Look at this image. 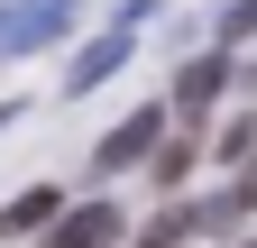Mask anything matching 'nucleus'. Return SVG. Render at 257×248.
Instances as JSON below:
<instances>
[{
	"label": "nucleus",
	"mask_w": 257,
	"mask_h": 248,
	"mask_svg": "<svg viewBox=\"0 0 257 248\" xmlns=\"http://www.w3.org/2000/svg\"><path fill=\"white\" fill-rule=\"evenodd\" d=\"M64 19H74V0H28V10H10V19H0V55H37V46H55Z\"/></svg>",
	"instance_id": "f257e3e1"
},
{
	"label": "nucleus",
	"mask_w": 257,
	"mask_h": 248,
	"mask_svg": "<svg viewBox=\"0 0 257 248\" xmlns=\"http://www.w3.org/2000/svg\"><path fill=\"white\" fill-rule=\"evenodd\" d=\"M138 19H147V10H128L119 28H101V37H92V46L74 55V74H64V92H92L101 74H119V65H128V46H138Z\"/></svg>",
	"instance_id": "f03ea898"
},
{
	"label": "nucleus",
	"mask_w": 257,
	"mask_h": 248,
	"mask_svg": "<svg viewBox=\"0 0 257 248\" xmlns=\"http://www.w3.org/2000/svg\"><path fill=\"white\" fill-rule=\"evenodd\" d=\"M46 248H119V202H83V211H55Z\"/></svg>",
	"instance_id": "7ed1b4c3"
},
{
	"label": "nucleus",
	"mask_w": 257,
	"mask_h": 248,
	"mask_svg": "<svg viewBox=\"0 0 257 248\" xmlns=\"http://www.w3.org/2000/svg\"><path fill=\"white\" fill-rule=\"evenodd\" d=\"M156 129H166V110H128L119 129H110L101 147H92V166H101V175H119V166H138L147 147H156Z\"/></svg>",
	"instance_id": "20e7f679"
},
{
	"label": "nucleus",
	"mask_w": 257,
	"mask_h": 248,
	"mask_svg": "<svg viewBox=\"0 0 257 248\" xmlns=\"http://www.w3.org/2000/svg\"><path fill=\"white\" fill-rule=\"evenodd\" d=\"M220 83H230V55H193V65L175 74V110H202V101H220Z\"/></svg>",
	"instance_id": "39448f33"
},
{
	"label": "nucleus",
	"mask_w": 257,
	"mask_h": 248,
	"mask_svg": "<svg viewBox=\"0 0 257 248\" xmlns=\"http://www.w3.org/2000/svg\"><path fill=\"white\" fill-rule=\"evenodd\" d=\"M46 221H55V184H37V193H19L10 211H0V230H10V239H19V230H46Z\"/></svg>",
	"instance_id": "423d86ee"
},
{
	"label": "nucleus",
	"mask_w": 257,
	"mask_h": 248,
	"mask_svg": "<svg viewBox=\"0 0 257 248\" xmlns=\"http://www.w3.org/2000/svg\"><path fill=\"white\" fill-rule=\"evenodd\" d=\"M220 37H257V0H230L220 10Z\"/></svg>",
	"instance_id": "0eeeda50"
},
{
	"label": "nucleus",
	"mask_w": 257,
	"mask_h": 248,
	"mask_svg": "<svg viewBox=\"0 0 257 248\" xmlns=\"http://www.w3.org/2000/svg\"><path fill=\"white\" fill-rule=\"evenodd\" d=\"M0 19H10V10H0Z\"/></svg>",
	"instance_id": "6e6552de"
}]
</instances>
